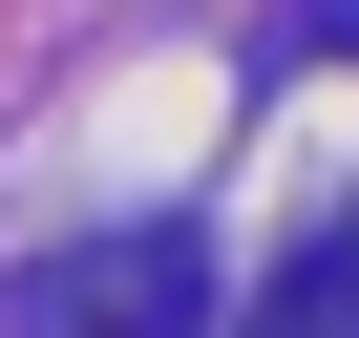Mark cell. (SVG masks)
I'll use <instances>...</instances> for the list:
<instances>
[{"mask_svg": "<svg viewBox=\"0 0 359 338\" xmlns=\"http://www.w3.org/2000/svg\"><path fill=\"white\" fill-rule=\"evenodd\" d=\"M64 317H85V338H191V317H212V254H191V233H127L106 275H64Z\"/></svg>", "mask_w": 359, "mask_h": 338, "instance_id": "obj_1", "label": "cell"}, {"mask_svg": "<svg viewBox=\"0 0 359 338\" xmlns=\"http://www.w3.org/2000/svg\"><path fill=\"white\" fill-rule=\"evenodd\" d=\"M233 338H359V212H338V233H296V254H275V296H254Z\"/></svg>", "mask_w": 359, "mask_h": 338, "instance_id": "obj_2", "label": "cell"}]
</instances>
